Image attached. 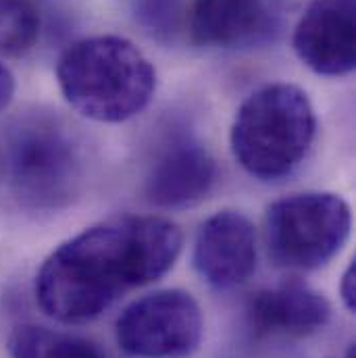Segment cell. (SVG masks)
<instances>
[{
  "label": "cell",
  "mask_w": 356,
  "mask_h": 358,
  "mask_svg": "<svg viewBox=\"0 0 356 358\" xmlns=\"http://www.w3.org/2000/svg\"><path fill=\"white\" fill-rule=\"evenodd\" d=\"M181 242L179 227L165 217H111L50 252L36 275V300L55 321L88 323L127 292L167 275Z\"/></svg>",
  "instance_id": "1"
},
{
  "label": "cell",
  "mask_w": 356,
  "mask_h": 358,
  "mask_svg": "<svg viewBox=\"0 0 356 358\" xmlns=\"http://www.w3.org/2000/svg\"><path fill=\"white\" fill-rule=\"evenodd\" d=\"M88 179L84 140L63 119L23 113L0 123V204L21 215L71 206Z\"/></svg>",
  "instance_id": "2"
},
{
  "label": "cell",
  "mask_w": 356,
  "mask_h": 358,
  "mask_svg": "<svg viewBox=\"0 0 356 358\" xmlns=\"http://www.w3.org/2000/svg\"><path fill=\"white\" fill-rule=\"evenodd\" d=\"M57 80L65 100L98 123L140 115L157 90L152 63L121 36H92L67 46L57 63Z\"/></svg>",
  "instance_id": "3"
},
{
  "label": "cell",
  "mask_w": 356,
  "mask_h": 358,
  "mask_svg": "<svg viewBox=\"0 0 356 358\" xmlns=\"http://www.w3.org/2000/svg\"><path fill=\"white\" fill-rule=\"evenodd\" d=\"M317 134L308 94L285 82L252 92L236 113L232 152L240 167L261 181L290 176L306 157Z\"/></svg>",
  "instance_id": "4"
},
{
  "label": "cell",
  "mask_w": 356,
  "mask_h": 358,
  "mask_svg": "<svg viewBox=\"0 0 356 358\" xmlns=\"http://www.w3.org/2000/svg\"><path fill=\"white\" fill-rule=\"evenodd\" d=\"M350 204L329 192H304L267 208L265 240L275 265L315 271L327 265L350 236Z\"/></svg>",
  "instance_id": "5"
},
{
  "label": "cell",
  "mask_w": 356,
  "mask_h": 358,
  "mask_svg": "<svg viewBox=\"0 0 356 358\" xmlns=\"http://www.w3.org/2000/svg\"><path fill=\"white\" fill-rule=\"evenodd\" d=\"M204 319L185 289H157L134 300L117 319L119 348L136 358H185L200 348Z\"/></svg>",
  "instance_id": "6"
},
{
  "label": "cell",
  "mask_w": 356,
  "mask_h": 358,
  "mask_svg": "<svg viewBox=\"0 0 356 358\" xmlns=\"http://www.w3.org/2000/svg\"><path fill=\"white\" fill-rule=\"evenodd\" d=\"M356 0H311L294 29V52L317 76L344 78L356 65Z\"/></svg>",
  "instance_id": "7"
},
{
  "label": "cell",
  "mask_w": 356,
  "mask_h": 358,
  "mask_svg": "<svg viewBox=\"0 0 356 358\" xmlns=\"http://www.w3.org/2000/svg\"><path fill=\"white\" fill-rule=\"evenodd\" d=\"M194 268L215 289L242 285L257 268V231L238 210H219L198 229Z\"/></svg>",
  "instance_id": "8"
},
{
  "label": "cell",
  "mask_w": 356,
  "mask_h": 358,
  "mask_svg": "<svg viewBox=\"0 0 356 358\" xmlns=\"http://www.w3.org/2000/svg\"><path fill=\"white\" fill-rule=\"evenodd\" d=\"M332 317L327 298L300 279H285L261 289L248 304L246 319L255 338H306L321 331Z\"/></svg>",
  "instance_id": "9"
},
{
  "label": "cell",
  "mask_w": 356,
  "mask_h": 358,
  "mask_svg": "<svg viewBox=\"0 0 356 358\" xmlns=\"http://www.w3.org/2000/svg\"><path fill=\"white\" fill-rule=\"evenodd\" d=\"M217 179L213 155L194 140L167 144L146 176V196L161 208H187L198 204Z\"/></svg>",
  "instance_id": "10"
},
{
  "label": "cell",
  "mask_w": 356,
  "mask_h": 358,
  "mask_svg": "<svg viewBox=\"0 0 356 358\" xmlns=\"http://www.w3.org/2000/svg\"><path fill=\"white\" fill-rule=\"evenodd\" d=\"M267 0H192L187 29L198 46L240 48L263 40L271 29Z\"/></svg>",
  "instance_id": "11"
},
{
  "label": "cell",
  "mask_w": 356,
  "mask_h": 358,
  "mask_svg": "<svg viewBox=\"0 0 356 358\" xmlns=\"http://www.w3.org/2000/svg\"><path fill=\"white\" fill-rule=\"evenodd\" d=\"M10 358H106L86 338L40 325H19L6 342Z\"/></svg>",
  "instance_id": "12"
},
{
  "label": "cell",
  "mask_w": 356,
  "mask_h": 358,
  "mask_svg": "<svg viewBox=\"0 0 356 358\" xmlns=\"http://www.w3.org/2000/svg\"><path fill=\"white\" fill-rule=\"evenodd\" d=\"M40 15L31 0H0V55L19 57L34 48Z\"/></svg>",
  "instance_id": "13"
},
{
  "label": "cell",
  "mask_w": 356,
  "mask_h": 358,
  "mask_svg": "<svg viewBox=\"0 0 356 358\" xmlns=\"http://www.w3.org/2000/svg\"><path fill=\"white\" fill-rule=\"evenodd\" d=\"M136 19L157 38H169L179 29L183 17L181 0H134Z\"/></svg>",
  "instance_id": "14"
},
{
  "label": "cell",
  "mask_w": 356,
  "mask_h": 358,
  "mask_svg": "<svg viewBox=\"0 0 356 358\" xmlns=\"http://www.w3.org/2000/svg\"><path fill=\"white\" fill-rule=\"evenodd\" d=\"M340 296L348 313H356V261H350L340 281Z\"/></svg>",
  "instance_id": "15"
},
{
  "label": "cell",
  "mask_w": 356,
  "mask_h": 358,
  "mask_svg": "<svg viewBox=\"0 0 356 358\" xmlns=\"http://www.w3.org/2000/svg\"><path fill=\"white\" fill-rule=\"evenodd\" d=\"M15 96V78L10 69L0 61V110H4Z\"/></svg>",
  "instance_id": "16"
},
{
  "label": "cell",
  "mask_w": 356,
  "mask_h": 358,
  "mask_svg": "<svg viewBox=\"0 0 356 358\" xmlns=\"http://www.w3.org/2000/svg\"><path fill=\"white\" fill-rule=\"evenodd\" d=\"M344 358H356V346L355 344H350L348 346V350H346V357Z\"/></svg>",
  "instance_id": "17"
},
{
  "label": "cell",
  "mask_w": 356,
  "mask_h": 358,
  "mask_svg": "<svg viewBox=\"0 0 356 358\" xmlns=\"http://www.w3.org/2000/svg\"><path fill=\"white\" fill-rule=\"evenodd\" d=\"M283 2H292V4H296V2H300V0H283Z\"/></svg>",
  "instance_id": "18"
}]
</instances>
